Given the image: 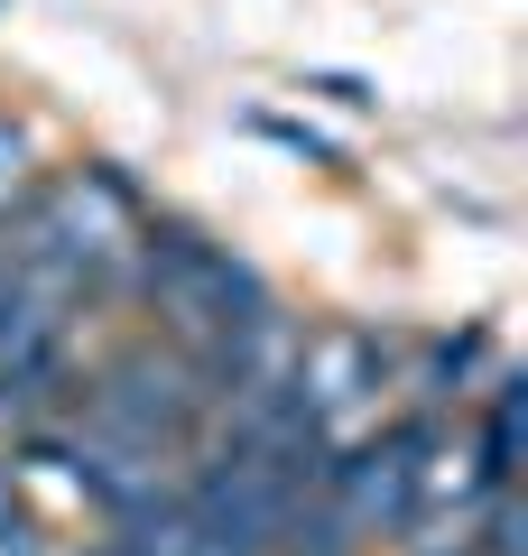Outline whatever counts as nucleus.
<instances>
[{"instance_id":"nucleus-2","label":"nucleus","mask_w":528,"mask_h":556,"mask_svg":"<svg viewBox=\"0 0 528 556\" xmlns=\"http://www.w3.org/2000/svg\"><path fill=\"white\" fill-rule=\"evenodd\" d=\"M214 427V371L196 353H176L167 334H130L84 371V437L139 445V455L186 464Z\"/></svg>"},{"instance_id":"nucleus-3","label":"nucleus","mask_w":528,"mask_h":556,"mask_svg":"<svg viewBox=\"0 0 528 556\" xmlns=\"http://www.w3.org/2000/svg\"><path fill=\"white\" fill-rule=\"evenodd\" d=\"M427 445H436V417H390L380 437L334 445V455H325V482H315V501H325L352 538H408V519H417V464H427Z\"/></svg>"},{"instance_id":"nucleus-7","label":"nucleus","mask_w":528,"mask_h":556,"mask_svg":"<svg viewBox=\"0 0 528 556\" xmlns=\"http://www.w3.org/2000/svg\"><path fill=\"white\" fill-rule=\"evenodd\" d=\"M297 93H325V102H343V112H380V93L362 75H325V65H315V75H297Z\"/></svg>"},{"instance_id":"nucleus-8","label":"nucleus","mask_w":528,"mask_h":556,"mask_svg":"<svg viewBox=\"0 0 528 556\" xmlns=\"http://www.w3.org/2000/svg\"><path fill=\"white\" fill-rule=\"evenodd\" d=\"M20 519H28L20 510V464H0V529H20Z\"/></svg>"},{"instance_id":"nucleus-4","label":"nucleus","mask_w":528,"mask_h":556,"mask_svg":"<svg viewBox=\"0 0 528 556\" xmlns=\"http://www.w3.org/2000/svg\"><path fill=\"white\" fill-rule=\"evenodd\" d=\"M380 380H390V334H380V325H306V334H297L288 390H297V408L315 417L325 445H343V427L380 399Z\"/></svg>"},{"instance_id":"nucleus-5","label":"nucleus","mask_w":528,"mask_h":556,"mask_svg":"<svg viewBox=\"0 0 528 556\" xmlns=\"http://www.w3.org/2000/svg\"><path fill=\"white\" fill-rule=\"evenodd\" d=\"M38 177H47V159H38V121L0 102V223L28 204V186H38Z\"/></svg>"},{"instance_id":"nucleus-6","label":"nucleus","mask_w":528,"mask_h":556,"mask_svg":"<svg viewBox=\"0 0 528 556\" xmlns=\"http://www.w3.org/2000/svg\"><path fill=\"white\" fill-rule=\"evenodd\" d=\"M251 130H260V139H278V149H297V159H315V167H343V149H334L325 130H306V121H278V112H251Z\"/></svg>"},{"instance_id":"nucleus-1","label":"nucleus","mask_w":528,"mask_h":556,"mask_svg":"<svg viewBox=\"0 0 528 556\" xmlns=\"http://www.w3.org/2000/svg\"><path fill=\"white\" fill-rule=\"evenodd\" d=\"M121 298L149 306V334H167L176 353L214 362L223 343H241L260 316H278V288L232 251V241L196 232V223H158L139 232V260H130V288Z\"/></svg>"}]
</instances>
